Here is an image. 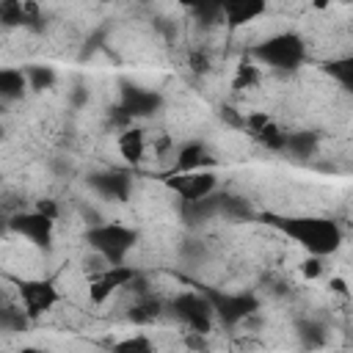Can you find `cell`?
Returning a JSON list of instances; mask_svg holds the SVG:
<instances>
[{
  "instance_id": "obj_1",
  "label": "cell",
  "mask_w": 353,
  "mask_h": 353,
  "mask_svg": "<svg viewBox=\"0 0 353 353\" xmlns=\"http://www.w3.org/2000/svg\"><path fill=\"white\" fill-rule=\"evenodd\" d=\"M259 221L279 229L284 237H290L292 243H298L309 256H328L336 254L342 245V229L336 221L331 218H320V215H279V212H259Z\"/></svg>"
},
{
  "instance_id": "obj_2",
  "label": "cell",
  "mask_w": 353,
  "mask_h": 353,
  "mask_svg": "<svg viewBox=\"0 0 353 353\" xmlns=\"http://www.w3.org/2000/svg\"><path fill=\"white\" fill-rule=\"evenodd\" d=\"M138 229L124 223H91L85 229V243L94 248L108 265H127V254L138 245Z\"/></svg>"
},
{
  "instance_id": "obj_3",
  "label": "cell",
  "mask_w": 353,
  "mask_h": 353,
  "mask_svg": "<svg viewBox=\"0 0 353 353\" xmlns=\"http://www.w3.org/2000/svg\"><path fill=\"white\" fill-rule=\"evenodd\" d=\"M251 55L256 61H262L270 69H281V72H292L303 63L306 58V44L298 33L284 30V33H273L268 39H262L259 44L251 47Z\"/></svg>"
},
{
  "instance_id": "obj_4",
  "label": "cell",
  "mask_w": 353,
  "mask_h": 353,
  "mask_svg": "<svg viewBox=\"0 0 353 353\" xmlns=\"http://www.w3.org/2000/svg\"><path fill=\"white\" fill-rule=\"evenodd\" d=\"M204 295L212 303L215 320L226 328H234L237 323L248 320L251 314L259 312V298L254 292H223V290H204Z\"/></svg>"
},
{
  "instance_id": "obj_5",
  "label": "cell",
  "mask_w": 353,
  "mask_h": 353,
  "mask_svg": "<svg viewBox=\"0 0 353 353\" xmlns=\"http://www.w3.org/2000/svg\"><path fill=\"white\" fill-rule=\"evenodd\" d=\"M171 314L188 325V331L193 334H201L207 336L210 328H212V320H215V312H212V303L210 298L201 292H179L174 301H171Z\"/></svg>"
},
{
  "instance_id": "obj_6",
  "label": "cell",
  "mask_w": 353,
  "mask_h": 353,
  "mask_svg": "<svg viewBox=\"0 0 353 353\" xmlns=\"http://www.w3.org/2000/svg\"><path fill=\"white\" fill-rule=\"evenodd\" d=\"M17 295H19V306L28 312L30 320L44 317L61 301V292L52 279H19Z\"/></svg>"
},
{
  "instance_id": "obj_7",
  "label": "cell",
  "mask_w": 353,
  "mask_h": 353,
  "mask_svg": "<svg viewBox=\"0 0 353 353\" xmlns=\"http://www.w3.org/2000/svg\"><path fill=\"white\" fill-rule=\"evenodd\" d=\"M138 270L132 265H108L99 273H94L88 279V301L94 306H102L113 292H119L121 287H130L138 281Z\"/></svg>"
},
{
  "instance_id": "obj_8",
  "label": "cell",
  "mask_w": 353,
  "mask_h": 353,
  "mask_svg": "<svg viewBox=\"0 0 353 353\" xmlns=\"http://www.w3.org/2000/svg\"><path fill=\"white\" fill-rule=\"evenodd\" d=\"M8 229L17 232L19 237H25L30 245L50 251L52 248V232H55V221L41 215L39 210H22L17 215L8 218Z\"/></svg>"
},
{
  "instance_id": "obj_9",
  "label": "cell",
  "mask_w": 353,
  "mask_h": 353,
  "mask_svg": "<svg viewBox=\"0 0 353 353\" xmlns=\"http://www.w3.org/2000/svg\"><path fill=\"white\" fill-rule=\"evenodd\" d=\"M165 185L182 199V204L188 201H199V199H207L215 193L218 188V176L215 171H193V174H168L163 176Z\"/></svg>"
},
{
  "instance_id": "obj_10",
  "label": "cell",
  "mask_w": 353,
  "mask_h": 353,
  "mask_svg": "<svg viewBox=\"0 0 353 353\" xmlns=\"http://www.w3.org/2000/svg\"><path fill=\"white\" fill-rule=\"evenodd\" d=\"M163 108V97L152 88L135 85V83H121V99L119 110L132 121V119H146Z\"/></svg>"
},
{
  "instance_id": "obj_11",
  "label": "cell",
  "mask_w": 353,
  "mask_h": 353,
  "mask_svg": "<svg viewBox=\"0 0 353 353\" xmlns=\"http://www.w3.org/2000/svg\"><path fill=\"white\" fill-rule=\"evenodd\" d=\"M88 188L97 190L102 199L127 201L130 193H132V176L124 168H105V171L88 174Z\"/></svg>"
},
{
  "instance_id": "obj_12",
  "label": "cell",
  "mask_w": 353,
  "mask_h": 353,
  "mask_svg": "<svg viewBox=\"0 0 353 353\" xmlns=\"http://www.w3.org/2000/svg\"><path fill=\"white\" fill-rule=\"evenodd\" d=\"M210 165H215V157L210 154V149L201 141H188L179 146L176 157H174V168L171 174H193V171H210Z\"/></svg>"
},
{
  "instance_id": "obj_13",
  "label": "cell",
  "mask_w": 353,
  "mask_h": 353,
  "mask_svg": "<svg viewBox=\"0 0 353 353\" xmlns=\"http://www.w3.org/2000/svg\"><path fill=\"white\" fill-rule=\"evenodd\" d=\"M223 22L234 30L243 28L248 22H254L256 17L265 14V3L262 0H223Z\"/></svg>"
},
{
  "instance_id": "obj_14",
  "label": "cell",
  "mask_w": 353,
  "mask_h": 353,
  "mask_svg": "<svg viewBox=\"0 0 353 353\" xmlns=\"http://www.w3.org/2000/svg\"><path fill=\"white\" fill-rule=\"evenodd\" d=\"M0 22L6 28L36 25L39 22V6L36 3H22V0H3L0 3Z\"/></svg>"
},
{
  "instance_id": "obj_15",
  "label": "cell",
  "mask_w": 353,
  "mask_h": 353,
  "mask_svg": "<svg viewBox=\"0 0 353 353\" xmlns=\"http://www.w3.org/2000/svg\"><path fill=\"white\" fill-rule=\"evenodd\" d=\"M116 146H119V154H121L130 165H138V163L143 160V154H146V135H143L141 127H124V130L119 132Z\"/></svg>"
},
{
  "instance_id": "obj_16",
  "label": "cell",
  "mask_w": 353,
  "mask_h": 353,
  "mask_svg": "<svg viewBox=\"0 0 353 353\" xmlns=\"http://www.w3.org/2000/svg\"><path fill=\"white\" fill-rule=\"evenodd\" d=\"M215 215H221V193H218V190H215L212 196H207V199L182 204V218H185L188 223H204V221H210V218H215Z\"/></svg>"
},
{
  "instance_id": "obj_17",
  "label": "cell",
  "mask_w": 353,
  "mask_h": 353,
  "mask_svg": "<svg viewBox=\"0 0 353 353\" xmlns=\"http://www.w3.org/2000/svg\"><path fill=\"white\" fill-rule=\"evenodd\" d=\"M342 91L353 94V55H339V58H328L320 66Z\"/></svg>"
},
{
  "instance_id": "obj_18",
  "label": "cell",
  "mask_w": 353,
  "mask_h": 353,
  "mask_svg": "<svg viewBox=\"0 0 353 353\" xmlns=\"http://www.w3.org/2000/svg\"><path fill=\"white\" fill-rule=\"evenodd\" d=\"M28 88H30V85H28L25 69H3V72H0V97H3L6 102L22 99Z\"/></svg>"
},
{
  "instance_id": "obj_19",
  "label": "cell",
  "mask_w": 353,
  "mask_h": 353,
  "mask_svg": "<svg viewBox=\"0 0 353 353\" xmlns=\"http://www.w3.org/2000/svg\"><path fill=\"white\" fill-rule=\"evenodd\" d=\"M221 218H226V221H254V218H259V212L243 196L221 193Z\"/></svg>"
},
{
  "instance_id": "obj_20",
  "label": "cell",
  "mask_w": 353,
  "mask_h": 353,
  "mask_svg": "<svg viewBox=\"0 0 353 353\" xmlns=\"http://www.w3.org/2000/svg\"><path fill=\"white\" fill-rule=\"evenodd\" d=\"M317 132L312 130H295V132H287V141H284V152L292 154V157H309L317 152Z\"/></svg>"
},
{
  "instance_id": "obj_21",
  "label": "cell",
  "mask_w": 353,
  "mask_h": 353,
  "mask_svg": "<svg viewBox=\"0 0 353 353\" xmlns=\"http://www.w3.org/2000/svg\"><path fill=\"white\" fill-rule=\"evenodd\" d=\"M160 314H163V301L154 298V295H141V298L132 303V309L127 312V317H130L132 323H138V325L154 323Z\"/></svg>"
},
{
  "instance_id": "obj_22",
  "label": "cell",
  "mask_w": 353,
  "mask_h": 353,
  "mask_svg": "<svg viewBox=\"0 0 353 353\" xmlns=\"http://www.w3.org/2000/svg\"><path fill=\"white\" fill-rule=\"evenodd\" d=\"M295 331H298V342H301V347L306 350V353H314V350H320L323 345H325V328L317 323V320H301L298 325H295Z\"/></svg>"
},
{
  "instance_id": "obj_23",
  "label": "cell",
  "mask_w": 353,
  "mask_h": 353,
  "mask_svg": "<svg viewBox=\"0 0 353 353\" xmlns=\"http://www.w3.org/2000/svg\"><path fill=\"white\" fill-rule=\"evenodd\" d=\"M154 342L146 334H132L110 345V353H154Z\"/></svg>"
},
{
  "instance_id": "obj_24",
  "label": "cell",
  "mask_w": 353,
  "mask_h": 353,
  "mask_svg": "<svg viewBox=\"0 0 353 353\" xmlns=\"http://www.w3.org/2000/svg\"><path fill=\"white\" fill-rule=\"evenodd\" d=\"M30 323H33V320L28 317V312H25L22 306L6 303V306L0 309V325H3V331H25Z\"/></svg>"
},
{
  "instance_id": "obj_25",
  "label": "cell",
  "mask_w": 353,
  "mask_h": 353,
  "mask_svg": "<svg viewBox=\"0 0 353 353\" xmlns=\"http://www.w3.org/2000/svg\"><path fill=\"white\" fill-rule=\"evenodd\" d=\"M25 74H28V85H30L33 91H47V88L55 85V69H52V66L33 63V66L25 69Z\"/></svg>"
},
{
  "instance_id": "obj_26",
  "label": "cell",
  "mask_w": 353,
  "mask_h": 353,
  "mask_svg": "<svg viewBox=\"0 0 353 353\" xmlns=\"http://www.w3.org/2000/svg\"><path fill=\"white\" fill-rule=\"evenodd\" d=\"M254 141H256V143H262V146H265V149H270V152H284L287 132H284L276 121H270V124H265V127L254 135Z\"/></svg>"
},
{
  "instance_id": "obj_27",
  "label": "cell",
  "mask_w": 353,
  "mask_h": 353,
  "mask_svg": "<svg viewBox=\"0 0 353 353\" xmlns=\"http://www.w3.org/2000/svg\"><path fill=\"white\" fill-rule=\"evenodd\" d=\"M259 66L256 63H240L237 66V72H234V77H232V88L234 91H245V88H251V85H256L259 83Z\"/></svg>"
},
{
  "instance_id": "obj_28",
  "label": "cell",
  "mask_w": 353,
  "mask_h": 353,
  "mask_svg": "<svg viewBox=\"0 0 353 353\" xmlns=\"http://www.w3.org/2000/svg\"><path fill=\"white\" fill-rule=\"evenodd\" d=\"M193 11V17L201 25H218L223 19V6L221 3H199V6H188Z\"/></svg>"
},
{
  "instance_id": "obj_29",
  "label": "cell",
  "mask_w": 353,
  "mask_h": 353,
  "mask_svg": "<svg viewBox=\"0 0 353 353\" xmlns=\"http://www.w3.org/2000/svg\"><path fill=\"white\" fill-rule=\"evenodd\" d=\"M301 273H303L306 279H317V276L323 273V262H320V256H306V259L301 262Z\"/></svg>"
},
{
  "instance_id": "obj_30",
  "label": "cell",
  "mask_w": 353,
  "mask_h": 353,
  "mask_svg": "<svg viewBox=\"0 0 353 353\" xmlns=\"http://www.w3.org/2000/svg\"><path fill=\"white\" fill-rule=\"evenodd\" d=\"M185 256H190V259H204L207 256V245L201 243V240H188L185 243Z\"/></svg>"
},
{
  "instance_id": "obj_31",
  "label": "cell",
  "mask_w": 353,
  "mask_h": 353,
  "mask_svg": "<svg viewBox=\"0 0 353 353\" xmlns=\"http://www.w3.org/2000/svg\"><path fill=\"white\" fill-rule=\"evenodd\" d=\"M33 210H39L41 215H47V218H52V221H58V204H55L52 199H39Z\"/></svg>"
},
{
  "instance_id": "obj_32",
  "label": "cell",
  "mask_w": 353,
  "mask_h": 353,
  "mask_svg": "<svg viewBox=\"0 0 353 353\" xmlns=\"http://www.w3.org/2000/svg\"><path fill=\"white\" fill-rule=\"evenodd\" d=\"M190 69L199 72V74L210 72V61H207V55H204V52H190Z\"/></svg>"
},
{
  "instance_id": "obj_33",
  "label": "cell",
  "mask_w": 353,
  "mask_h": 353,
  "mask_svg": "<svg viewBox=\"0 0 353 353\" xmlns=\"http://www.w3.org/2000/svg\"><path fill=\"white\" fill-rule=\"evenodd\" d=\"M328 287H331V292H336V295H347V284H345L339 276H334V279L328 281Z\"/></svg>"
},
{
  "instance_id": "obj_34",
  "label": "cell",
  "mask_w": 353,
  "mask_h": 353,
  "mask_svg": "<svg viewBox=\"0 0 353 353\" xmlns=\"http://www.w3.org/2000/svg\"><path fill=\"white\" fill-rule=\"evenodd\" d=\"M72 102H74V105H83V102H85V91H83V88H77V91H74V97H72Z\"/></svg>"
},
{
  "instance_id": "obj_35",
  "label": "cell",
  "mask_w": 353,
  "mask_h": 353,
  "mask_svg": "<svg viewBox=\"0 0 353 353\" xmlns=\"http://www.w3.org/2000/svg\"><path fill=\"white\" fill-rule=\"evenodd\" d=\"M303 353H306V350H303Z\"/></svg>"
}]
</instances>
